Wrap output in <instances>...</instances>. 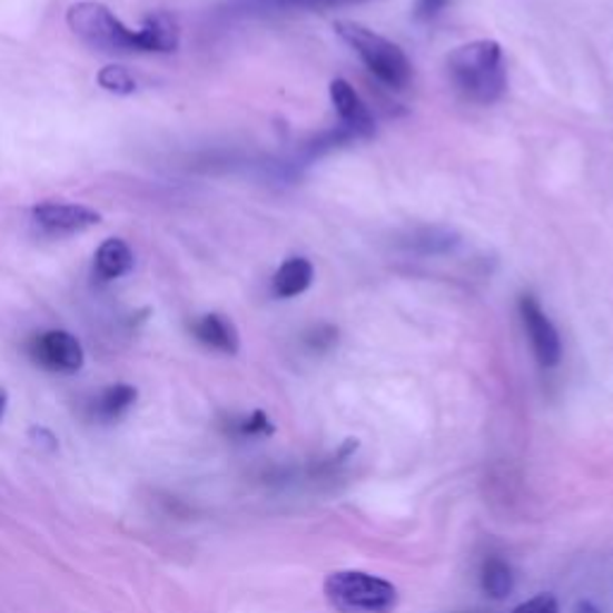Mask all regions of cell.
<instances>
[{
    "label": "cell",
    "instance_id": "5",
    "mask_svg": "<svg viewBox=\"0 0 613 613\" xmlns=\"http://www.w3.org/2000/svg\"><path fill=\"white\" fill-rule=\"evenodd\" d=\"M34 363L56 374H75L85 367V348L70 332H43L29 345Z\"/></svg>",
    "mask_w": 613,
    "mask_h": 613
},
{
    "label": "cell",
    "instance_id": "16",
    "mask_svg": "<svg viewBox=\"0 0 613 613\" xmlns=\"http://www.w3.org/2000/svg\"><path fill=\"white\" fill-rule=\"evenodd\" d=\"M413 247H417L424 255H438L453 247V235L446 230H424L419 238L413 240Z\"/></svg>",
    "mask_w": 613,
    "mask_h": 613
},
{
    "label": "cell",
    "instance_id": "15",
    "mask_svg": "<svg viewBox=\"0 0 613 613\" xmlns=\"http://www.w3.org/2000/svg\"><path fill=\"white\" fill-rule=\"evenodd\" d=\"M255 6L276 8V10H332L367 3V0H251Z\"/></svg>",
    "mask_w": 613,
    "mask_h": 613
},
{
    "label": "cell",
    "instance_id": "17",
    "mask_svg": "<svg viewBox=\"0 0 613 613\" xmlns=\"http://www.w3.org/2000/svg\"><path fill=\"white\" fill-rule=\"evenodd\" d=\"M238 432L243 436H266L274 432V427H271L269 417H266L261 411H257V413H251L247 419L238 422Z\"/></svg>",
    "mask_w": 613,
    "mask_h": 613
},
{
    "label": "cell",
    "instance_id": "20",
    "mask_svg": "<svg viewBox=\"0 0 613 613\" xmlns=\"http://www.w3.org/2000/svg\"><path fill=\"white\" fill-rule=\"evenodd\" d=\"M446 3L448 0H417V14L419 18H434Z\"/></svg>",
    "mask_w": 613,
    "mask_h": 613
},
{
    "label": "cell",
    "instance_id": "4",
    "mask_svg": "<svg viewBox=\"0 0 613 613\" xmlns=\"http://www.w3.org/2000/svg\"><path fill=\"white\" fill-rule=\"evenodd\" d=\"M338 37L363 58L367 70L390 89H405L413 80V66L401 46L357 22H336Z\"/></svg>",
    "mask_w": 613,
    "mask_h": 613
},
{
    "label": "cell",
    "instance_id": "2",
    "mask_svg": "<svg viewBox=\"0 0 613 613\" xmlns=\"http://www.w3.org/2000/svg\"><path fill=\"white\" fill-rule=\"evenodd\" d=\"M448 77L467 101L490 106L506 91V66H503L501 43L492 39L469 41L458 46L448 60Z\"/></svg>",
    "mask_w": 613,
    "mask_h": 613
},
{
    "label": "cell",
    "instance_id": "1",
    "mask_svg": "<svg viewBox=\"0 0 613 613\" xmlns=\"http://www.w3.org/2000/svg\"><path fill=\"white\" fill-rule=\"evenodd\" d=\"M68 27L103 53H172L180 46V27L168 12H154L139 29H130L97 0L75 3L68 10Z\"/></svg>",
    "mask_w": 613,
    "mask_h": 613
},
{
    "label": "cell",
    "instance_id": "7",
    "mask_svg": "<svg viewBox=\"0 0 613 613\" xmlns=\"http://www.w3.org/2000/svg\"><path fill=\"white\" fill-rule=\"evenodd\" d=\"M39 228L51 235H75L85 233L93 226L101 224V214L93 211L82 204H58V201H46L34 207L31 211Z\"/></svg>",
    "mask_w": 613,
    "mask_h": 613
},
{
    "label": "cell",
    "instance_id": "21",
    "mask_svg": "<svg viewBox=\"0 0 613 613\" xmlns=\"http://www.w3.org/2000/svg\"><path fill=\"white\" fill-rule=\"evenodd\" d=\"M6 411H8V390L0 388V419H3Z\"/></svg>",
    "mask_w": 613,
    "mask_h": 613
},
{
    "label": "cell",
    "instance_id": "6",
    "mask_svg": "<svg viewBox=\"0 0 613 613\" xmlns=\"http://www.w3.org/2000/svg\"><path fill=\"white\" fill-rule=\"evenodd\" d=\"M521 317H523V326L530 336L534 357H537V363L546 369H552L561 363V338L556 326L552 324V319L546 317V312L542 309V305L534 300L532 295H523L521 297Z\"/></svg>",
    "mask_w": 613,
    "mask_h": 613
},
{
    "label": "cell",
    "instance_id": "10",
    "mask_svg": "<svg viewBox=\"0 0 613 613\" xmlns=\"http://www.w3.org/2000/svg\"><path fill=\"white\" fill-rule=\"evenodd\" d=\"M135 266V255L130 245L120 238H108L93 257V271L101 280H116L130 274Z\"/></svg>",
    "mask_w": 613,
    "mask_h": 613
},
{
    "label": "cell",
    "instance_id": "18",
    "mask_svg": "<svg viewBox=\"0 0 613 613\" xmlns=\"http://www.w3.org/2000/svg\"><path fill=\"white\" fill-rule=\"evenodd\" d=\"M513 613H558V602L554 600V594H537L515 606Z\"/></svg>",
    "mask_w": 613,
    "mask_h": 613
},
{
    "label": "cell",
    "instance_id": "14",
    "mask_svg": "<svg viewBox=\"0 0 613 613\" xmlns=\"http://www.w3.org/2000/svg\"><path fill=\"white\" fill-rule=\"evenodd\" d=\"M97 82L101 89L118 93V97H130V93L137 91V80L130 75L128 68L120 66H106L99 70Z\"/></svg>",
    "mask_w": 613,
    "mask_h": 613
},
{
    "label": "cell",
    "instance_id": "12",
    "mask_svg": "<svg viewBox=\"0 0 613 613\" xmlns=\"http://www.w3.org/2000/svg\"><path fill=\"white\" fill-rule=\"evenodd\" d=\"M137 403V388L130 384H113L103 388L91 405V415L99 422H116Z\"/></svg>",
    "mask_w": 613,
    "mask_h": 613
},
{
    "label": "cell",
    "instance_id": "13",
    "mask_svg": "<svg viewBox=\"0 0 613 613\" xmlns=\"http://www.w3.org/2000/svg\"><path fill=\"white\" fill-rule=\"evenodd\" d=\"M482 590L486 596L501 602L513 592V571L503 558H486L482 565Z\"/></svg>",
    "mask_w": 613,
    "mask_h": 613
},
{
    "label": "cell",
    "instance_id": "3",
    "mask_svg": "<svg viewBox=\"0 0 613 613\" xmlns=\"http://www.w3.org/2000/svg\"><path fill=\"white\" fill-rule=\"evenodd\" d=\"M328 604L340 613H390L398 606V587L365 571H334L324 580Z\"/></svg>",
    "mask_w": 613,
    "mask_h": 613
},
{
    "label": "cell",
    "instance_id": "9",
    "mask_svg": "<svg viewBox=\"0 0 613 613\" xmlns=\"http://www.w3.org/2000/svg\"><path fill=\"white\" fill-rule=\"evenodd\" d=\"M192 334L211 350L226 355H235L240 350V336L235 332L233 322H228L224 314H204V317L192 324Z\"/></svg>",
    "mask_w": 613,
    "mask_h": 613
},
{
    "label": "cell",
    "instance_id": "8",
    "mask_svg": "<svg viewBox=\"0 0 613 613\" xmlns=\"http://www.w3.org/2000/svg\"><path fill=\"white\" fill-rule=\"evenodd\" d=\"M328 93H332V101L345 128H348L355 137L374 135V116L369 113V108L365 106L363 99H359V93L353 89L350 82L334 80L332 87H328Z\"/></svg>",
    "mask_w": 613,
    "mask_h": 613
},
{
    "label": "cell",
    "instance_id": "11",
    "mask_svg": "<svg viewBox=\"0 0 613 613\" xmlns=\"http://www.w3.org/2000/svg\"><path fill=\"white\" fill-rule=\"evenodd\" d=\"M314 278V266L305 257H290L280 264L274 276V293L278 297H297L303 295Z\"/></svg>",
    "mask_w": 613,
    "mask_h": 613
},
{
    "label": "cell",
    "instance_id": "19",
    "mask_svg": "<svg viewBox=\"0 0 613 613\" xmlns=\"http://www.w3.org/2000/svg\"><path fill=\"white\" fill-rule=\"evenodd\" d=\"M336 338H338L336 328H332V326H317V328H314V332L307 336V343L312 345V348L324 350V348H328V345H334Z\"/></svg>",
    "mask_w": 613,
    "mask_h": 613
}]
</instances>
